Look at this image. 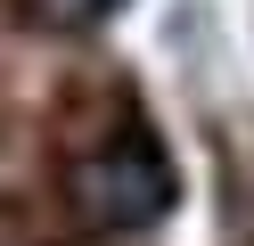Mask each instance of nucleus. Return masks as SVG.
<instances>
[{
	"mask_svg": "<svg viewBox=\"0 0 254 246\" xmlns=\"http://www.w3.org/2000/svg\"><path fill=\"white\" fill-rule=\"evenodd\" d=\"M66 189H74V213H82L90 230H148L156 213L172 205V164H164L156 140L123 131L115 148H99V156L74 164Z\"/></svg>",
	"mask_w": 254,
	"mask_h": 246,
	"instance_id": "nucleus-1",
	"label": "nucleus"
},
{
	"mask_svg": "<svg viewBox=\"0 0 254 246\" xmlns=\"http://www.w3.org/2000/svg\"><path fill=\"white\" fill-rule=\"evenodd\" d=\"M107 8H115V0H33L41 25H99Z\"/></svg>",
	"mask_w": 254,
	"mask_h": 246,
	"instance_id": "nucleus-2",
	"label": "nucleus"
}]
</instances>
